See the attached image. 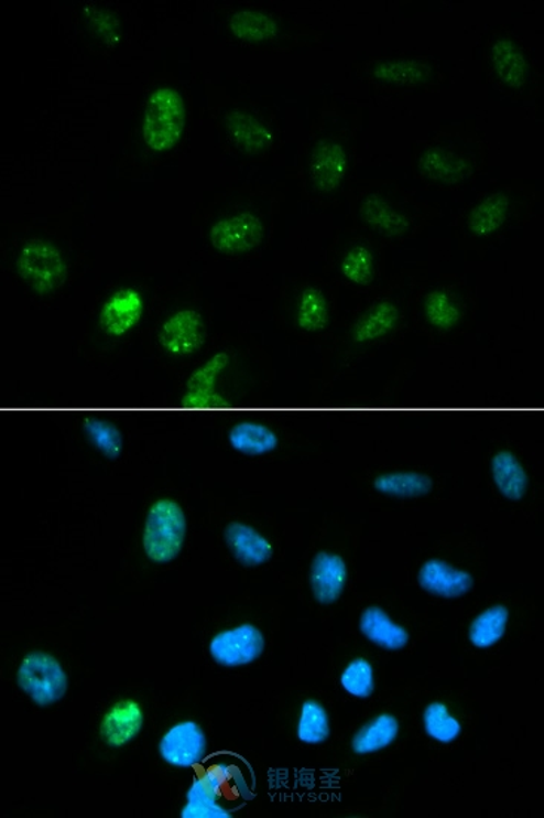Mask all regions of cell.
<instances>
[{
  "label": "cell",
  "mask_w": 544,
  "mask_h": 818,
  "mask_svg": "<svg viewBox=\"0 0 544 818\" xmlns=\"http://www.w3.org/2000/svg\"><path fill=\"white\" fill-rule=\"evenodd\" d=\"M418 585L439 599L456 600L474 590L475 578L448 561L432 558L418 570Z\"/></svg>",
  "instance_id": "10"
},
{
  "label": "cell",
  "mask_w": 544,
  "mask_h": 818,
  "mask_svg": "<svg viewBox=\"0 0 544 818\" xmlns=\"http://www.w3.org/2000/svg\"><path fill=\"white\" fill-rule=\"evenodd\" d=\"M399 321H401V310L394 302H377L356 323L352 340L357 344L376 343L396 330Z\"/></svg>",
  "instance_id": "29"
},
{
  "label": "cell",
  "mask_w": 544,
  "mask_h": 818,
  "mask_svg": "<svg viewBox=\"0 0 544 818\" xmlns=\"http://www.w3.org/2000/svg\"><path fill=\"white\" fill-rule=\"evenodd\" d=\"M17 270L21 279L37 293H51L65 284L67 263L54 243L30 240L20 249Z\"/></svg>",
  "instance_id": "4"
},
{
  "label": "cell",
  "mask_w": 544,
  "mask_h": 818,
  "mask_svg": "<svg viewBox=\"0 0 544 818\" xmlns=\"http://www.w3.org/2000/svg\"><path fill=\"white\" fill-rule=\"evenodd\" d=\"M359 216L367 227L384 236H403L411 227L410 217L380 194H369L361 200Z\"/></svg>",
  "instance_id": "20"
},
{
  "label": "cell",
  "mask_w": 544,
  "mask_h": 818,
  "mask_svg": "<svg viewBox=\"0 0 544 818\" xmlns=\"http://www.w3.org/2000/svg\"><path fill=\"white\" fill-rule=\"evenodd\" d=\"M144 300L134 288H122L101 306L99 322L106 335L121 338L142 321Z\"/></svg>",
  "instance_id": "11"
},
{
  "label": "cell",
  "mask_w": 544,
  "mask_h": 818,
  "mask_svg": "<svg viewBox=\"0 0 544 818\" xmlns=\"http://www.w3.org/2000/svg\"><path fill=\"white\" fill-rule=\"evenodd\" d=\"M159 750L165 764L174 768H194L206 757V734L194 720H184L161 736Z\"/></svg>",
  "instance_id": "7"
},
{
  "label": "cell",
  "mask_w": 544,
  "mask_h": 818,
  "mask_svg": "<svg viewBox=\"0 0 544 818\" xmlns=\"http://www.w3.org/2000/svg\"><path fill=\"white\" fill-rule=\"evenodd\" d=\"M373 489L382 496L420 498L428 496L435 488L432 476L418 471H391L376 476Z\"/></svg>",
  "instance_id": "26"
},
{
  "label": "cell",
  "mask_w": 544,
  "mask_h": 818,
  "mask_svg": "<svg viewBox=\"0 0 544 818\" xmlns=\"http://www.w3.org/2000/svg\"><path fill=\"white\" fill-rule=\"evenodd\" d=\"M418 170L428 181L453 185L469 176L471 163L453 149L432 147L421 153Z\"/></svg>",
  "instance_id": "17"
},
{
  "label": "cell",
  "mask_w": 544,
  "mask_h": 818,
  "mask_svg": "<svg viewBox=\"0 0 544 818\" xmlns=\"http://www.w3.org/2000/svg\"><path fill=\"white\" fill-rule=\"evenodd\" d=\"M229 32L236 40L249 44H262L275 40L280 32L279 21L259 10H238L228 20Z\"/></svg>",
  "instance_id": "27"
},
{
  "label": "cell",
  "mask_w": 544,
  "mask_h": 818,
  "mask_svg": "<svg viewBox=\"0 0 544 818\" xmlns=\"http://www.w3.org/2000/svg\"><path fill=\"white\" fill-rule=\"evenodd\" d=\"M265 638L258 626L241 624L216 634L208 645L216 664L227 668L244 667L261 658Z\"/></svg>",
  "instance_id": "5"
},
{
  "label": "cell",
  "mask_w": 544,
  "mask_h": 818,
  "mask_svg": "<svg viewBox=\"0 0 544 818\" xmlns=\"http://www.w3.org/2000/svg\"><path fill=\"white\" fill-rule=\"evenodd\" d=\"M424 316L436 330L450 331L460 323L461 310L449 292L436 289L424 300Z\"/></svg>",
  "instance_id": "34"
},
{
  "label": "cell",
  "mask_w": 544,
  "mask_h": 818,
  "mask_svg": "<svg viewBox=\"0 0 544 818\" xmlns=\"http://www.w3.org/2000/svg\"><path fill=\"white\" fill-rule=\"evenodd\" d=\"M360 633L381 649L398 652L410 643V633L405 626L391 620L384 609L369 606L361 612Z\"/></svg>",
  "instance_id": "18"
},
{
  "label": "cell",
  "mask_w": 544,
  "mask_h": 818,
  "mask_svg": "<svg viewBox=\"0 0 544 818\" xmlns=\"http://www.w3.org/2000/svg\"><path fill=\"white\" fill-rule=\"evenodd\" d=\"M341 272L356 287H368L376 276V258L368 246L357 245L344 255Z\"/></svg>",
  "instance_id": "37"
},
{
  "label": "cell",
  "mask_w": 544,
  "mask_h": 818,
  "mask_svg": "<svg viewBox=\"0 0 544 818\" xmlns=\"http://www.w3.org/2000/svg\"><path fill=\"white\" fill-rule=\"evenodd\" d=\"M228 442L237 453L248 458H263L279 449L280 438L275 430L258 421H240L232 426Z\"/></svg>",
  "instance_id": "23"
},
{
  "label": "cell",
  "mask_w": 544,
  "mask_h": 818,
  "mask_svg": "<svg viewBox=\"0 0 544 818\" xmlns=\"http://www.w3.org/2000/svg\"><path fill=\"white\" fill-rule=\"evenodd\" d=\"M263 233L261 217L252 212H240L216 220L208 232V241L220 254L243 255L261 245Z\"/></svg>",
  "instance_id": "6"
},
{
  "label": "cell",
  "mask_w": 544,
  "mask_h": 818,
  "mask_svg": "<svg viewBox=\"0 0 544 818\" xmlns=\"http://www.w3.org/2000/svg\"><path fill=\"white\" fill-rule=\"evenodd\" d=\"M143 707L138 700L126 698L106 711L100 723V736L109 747L119 749L131 743L143 730Z\"/></svg>",
  "instance_id": "13"
},
{
  "label": "cell",
  "mask_w": 544,
  "mask_h": 818,
  "mask_svg": "<svg viewBox=\"0 0 544 818\" xmlns=\"http://www.w3.org/2000/svg\"><path fill=\"white\" fill-rule=\"evenodd\" d=\"M297 739L301 743L318 745L330 736V719L327 710L317 700L304 701L297 720Z\"/></svg>",
  "instance_id": "32"
},
{
  "label": "cell",
  "mask_w": 544,
  "mask_h": 818,
  "mask_svg": "<svg viewBox=\"0 0 544 818\" xmlns=\"http://www.w3.org/2000/svg\"><path fill=\"white\" fill-rule=\"evenodd\" d=\"M341 686L348 696L367 700L376 692V670L367 658H355L341 675Z\"/></svg>",
  "instance_id": "36"
},
{
  "label": "cell",
  "mask_w": 544,
  "mask_h": 818,
  "mask_svg": "<svg viewBox=\"0 0 544 818\" xmlns=\"http://www.w3.org/2000/svg\"><path fill=\"white\" fill-rule=\"evenodd\" d=\"M17 684L30 700L45 709L65 698L69 689V677L55 656L35 650L21 659Z\"/></svg>",
  "instance_id": "3"
},
{
  "label": "cell",
  "mask_w": 544,
  "mask_h": 818,
  "mask_svg": "<svg viewBox=\"0 0 544 818\" xmlns=\"http://www.w3.org/2000/svg\"><path fill=\"white\" fill-rule=\"evenodd\" d=\"M347 173L348 153L344 144L330 139L317 142L308 161L309 181L317 193H335L346 181Z\"/></svg>",
  "instance_id": "9"
},
{
  "label": "cell",
  "mask_w": 544,
  "mask_h": 818,
  "mask_svg": "<svg viewBox=\"0 0 544 818\" xmlns=\"http://www.w3.org/2000/svg\"><path fill=\"white\" fill-rule=\"evenodd\" d=\"M348 578L347 562L339 553L320 551L309 568V585L318 603L330 606L341 599Z\"/></svg>",
  "instance_id": "12"
},
{
  "label": "cell",
  "mask_w": 544,
  "mask_h": 818,
  "mask_svg": "<svg viewBox=\"0 0 544 818\" xmlns=\"http://www.w3.org/2000/svg\"><path fill=\"white\" fill-rule=\"evenodd\" d=\"M225 543L233 558L246 568H259L274 556V547L257 528L241 521L227 524L224 530Z\"/></svg>",
  "instance_id": "15"
},
{
  "label": "cell",
  "mask_w": 544,
  "mask_h": 818,
  "mask_svg": "<svg viewBox=\"0 0 544 818\" xmlns=\"http://www.w3.org/2000/svg\"><path fill=\"white\" fill-rule=\"evenodd\" d=\"M372 78L378 83L391 85V87H414L426 83L432 76L431 66L420 60L396 58L382 60L376 63L369 71Z\"/></svg>",
  "instance_id": "28"
},
{
  "label": "cell",
  "mask_w": 544,
  "mask_h": 818,
  "mask_svg": "<svg viewBox=\"0 0 544 818\" xmlns=\"http://www.w3.org/2000/svg\"><path fill=\"white\" fill-rule=\"evenodd\" d=\"M188 121L182 93L172 85H160L149 94L142 118V138L152 152L173 151L181 143Z\"/></svg>",
  "instance_id": "1"
},
{
  "label": "cell",
  "mask_w": 544,
  "mask_h": 818,
  "mask_svg": "<svg viewBox=\"0 0 544 818\" xmlns=\"http://www.w3.org/2000/svg\"><path fill=\"white\" fill-rule=\"evenodd\" d=\"M161 347L168 355L184 357L194 355L206 340V326L198 311L184 309L165 319L160 327Z\"/></svg>",
  "instance_id": "8"
},
{
  "label": "cell",
  "mask_w": 544,
  "mask_h": 818,
  "mask_svg": "<svg viewBox=\"0 0 544 818\" xmlns=\"http://www.w3.org/2000/svg\"><path fill=\"white\" fill-rule=\"evenodd\" d=\"M491 65L508 88L521 89L530 78L529 58L516 41L499 37L491 46Z\"/></svg>",
  "instance_id": "19"
},
{
  "label": "cell",
  "mask_w": 544,
  "mask_h": 818,
  "mask_svg": "<svg viewBox=\"0 0 544 818\" xmlns=\"http://www.w3.org/2000/svg\"><path fill=\"white\" fill-rule=\"evenodd\" d=\"M330 321L329 302L325 293L317 288H307L302 291L296 306V325L305 332L325 331Z\"/></svg>",
  "instance_id": "31"
},
{
  "label": "cell",
  "mask_w": 544,
  "mask_h": 818,
  "mask_svg": "<svg viewBox=\"0 0 544 818\" xmlns=\"http://www.w3.org/2000/svg\"><path fill=\"white\" fill-rule=\"evenodd\" d=\"M188 521L184 508L173 498H160L149 508L143 530V549L155 564H168L181 556Z\"/></svg>",
  "instance_id": "2"
},
{
  "label": "cell",
  "mask_w": 544,
  "mask_h": 818,
  "mask_svg": "<svg viewBox=\"0 0 544 818\" xmlns=\"http://www.w3.org/2000/svg\"><path fill=\"white\" fill-rule=\"evenodd\" d=\"M84 12L89 24L96 29L100 36H104V40L115 42V44L121 40V28H119L117 17L97 7H87Z\"/></svg>",
  "instance_id": "38"
},
{
  "label": "cell",
  "mask_w": 544,
  "mask_h": 818,
  "mask_svg": "<svg viewBox=\"0 0 544 818\" xmlns=\"http://www.w3.org/2000/svg\"><path fill=\"white\" fill-rule=\"evenodd\" d=\"M225 129L238 148L249 153L268 151L274 144V133L265 122L243 109L229 110Z\"/></svg>",
  "instance_id": "16"
},
{
  "label": "cell",
  "mask_w": 544,
  "mask_h": 818,
  "mask_svg": "<svg viewBox=\"0 0 544 818\" xmlns=\"http://www.w3.org/2000/svg\"><path fill=\"white\" fill-rule=\"evenodd\" d=\"M423 725L426 734L440 744L454 743L463 731L460 720L450 713L448 706L442 701H433L426 707Z\"/></svg>",
  "instance_id": "33"
},
{
  "label": "cell",
  "mask_w": 544,
  "mask_h": 818,
  "mask_svg": "<svg viewBox=\"0 0 544 818\" xmlns=\"http://www.w3.org/2000/svg\"><path fill=\"white\" fill-rule=\"evenodd\" d=\"M510 612L504 604H494V606L480 612L471 621L469 628V641L478 649H490L501 642L508 632Z\"/></svg>",
  "instance_id": "30"
},
{
  "label": "cell",
  "mask_w": 544,
  "mask_h": 818,
  "mask_svg": "<svg viewBox=\"0 0 544 818\" xmlns=\"http://www.w3.org/2000/svg\"><path fill=\"white\" fill-rule=\"evenodd\" d=\"M84 430L91 444L109 460H118L124 451V438L121 430L112 421L101 419H87L84 421Z\"/></svg>",
  "instance_id": "35"
},
{
  "label": "cell",
  "mask_w": 544,
  "mask_h": 818,
  "mask_svg": "<svg viewBox=\"0 0 544 818\" xmlns=\"http://www.w3.org/2000/svg\"><path fill=\"white\" fill-rule=\"evenodd\" d=\"M229 362H231L229 353L219 352L211 356L206 364L199 366L189 377L188 385H186L188 391H186L182 405L191 409L225 407L227 402L216 394L215 387L220 374L228 368Z\"/></svg>",
  "instance_id": "14"
},
{
  "label": "cell",
  "mask_w": 544,
  "mask_h": 818,
  "mask_svg": "<svg viewBox=\"0 0 544 818\" xmlns=\"http://www.w3.org/2000/svg\"><path fill=\"white\" fill-rule=\"evenodd\" d=\"M401 732L396 715L381 713L365 723L351 740L352 752L359 756L378 753L393 744Z\"/></svg>",
  "instance_id": "25"
},
{
  "label": "cell",
  "mask_w": 544,
  "mask_h": 818,
  "mask_svg": "<svg viewBox=\"0 0 544 818\" xmlns=\"http://www.w3.org/2000/svg\"><path fill=\"white\" fill-rule=\"evenodd\" d=\"M510 197L505 193H492L480 200L469 216H467V229L471 236L486 238L500 232L510 215Z\"/></svg>",
  "instance_id": "24"
},
{
  "label": "cell",
  "mask_w": 544,
  "mask_h": 818,
  "mask_svg": "<svg viewBox=\"0 0 544 818\" xmlns=\"http://www.w3.org/2000/svg\"><path fill=\"white\" fill-rule=\"evenodd\" d=\"M220 784L218 777L211 774H202L191 784L186 795L185 807L181 816L184 818H229L232 814L219 804Z\"/></svg>",
  "instance_id": "22"
},
{
  "label": "cell",
  "mask_w": 544,
  "mask_h": 818,
  "mask_svg": "<svg viewBox=\"0 0 544 818\" xmlns=\"http://www.w3.org/2000/svg\"><path fill=\"white\" fill-rule=\"evenodd\" d=\"M491 476L496 488L510 502H521L530 487L529 472L515 453L497 451L491 458Z\"/></svg>",
  "instance_id": "21"
}]
</instances>
